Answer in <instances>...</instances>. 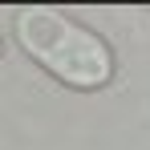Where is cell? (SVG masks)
Returning a JSON list of instances; mask_svg holds the SVG:
<instances>
[{
  "label": "cell",
  "instance_id": "1",
  "mask_svg": "<svg viewBox=\"0 0 150 150\" xmlns=\"http://www.w3.org/2000/svg\"><path fill=\"white\" fill-rule=\"evenodd\" d=\"M16 41L37 65H45L57 81L73 89H101L114 77V57L105 41L49 4H28L16 12Z\"/></svg>",
  "mask_w": 150,
  "mask_h": 150
}]
</instances>
